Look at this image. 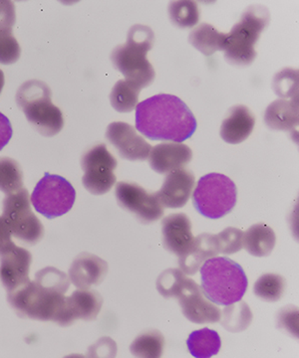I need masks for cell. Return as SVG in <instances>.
I'll list each match as a JSON object with an SVG mask.
<instances>
[{
    "label": "cell",
    "mask_w": 299,
    "mask_h": 358,
    "mask_svg": "<svg viewBox=\"0 0 299 358\" xmlns=\"http://www.w3.org/2000/svg\"><path fill=\"white\" fill-rule=\"evenodd\" d=\"M136 129L152 141L183 143L195 134L197 124L190 108L180 98L159 94L136 107Z\"/></svg>",
    "instance_id": "obj_1"
},
{
    "label": "cell",
    "mask_w": 299,
    "mask_h": 358,
    "mask_svg": "<svg viewBox=\"0 0 299 358\" xmlns=\"http://www.w3.org/2000/svg\"><path fill=\"white\" fill-rule=\"evenodd\" d=\"M155 35L150 27L137 24L128 32L126 44L119 45L111 54L113 64L126 78L127 81L143 89L154 82L156 73L147 59L153 48Z\"/></svg>",
    "instance_id": "obj_2"
},
{
    "label": "cell",
    "mask_w": 299,
    "mask_h": 358,
    "mask_svg": "<svg viewBox=\"0 0 299 358\" xmlns=\"http://www.w3.org/2000/svg\"><path fill=\"white\" fill-rule=\"evenodd\" d=\"M202 291L218 306H228L242 301L249 280L242 266L227 257H214L201 267Z\"/></svg>",
    "instance_id": "obj_3"
},
{
    "label": "cell",
    "mask_w": 299,
    "mask_h": 358,
    "mask_svg": "<svg viewBox=\"0 0 299 358\" xmlns=\"http://www.w3.org/2000/svg\"><path fill=\"white\" fill-rule=\"evenodd\" d=\"M7 301L21 317L57 322L68 327L66 296L29 281L20 288L9 292Z\"/></svg>",
    "instance_id": "obj_4"
},
{
    "label": "cell",
    "mask_w": 299,
    "mask_h": 358,
    "mask_svg": "<svg viewBox=\"0 0 299 358\" xmlns=\"http://www.w3.org/2000/svg\"><path fill=\"white\" fill-rule=\"evenodd\" d=\"M53 92L39 80L25 82L16 93V103L27 121L40 134L56 136L64 127L62 112L51 101Z\"/></svg>",
    "instance_id": "obj_5"
},
{
    "label": "cell",
    "mask_w": 299,
    "mask_h": 358,
    "mask_svg": "<svg viewBox=\"0 0 299 358\" xmlns=\"http://www.w3.org/2000/svg\"><path fill=\"white\" fill-rule=\"evenodd\" d=\"M270 13L265 6H251L242 14L241 20L227 33L225 57L228 63L249 66L256 57L254 46L270 23Z\"/></svg>",
    "instance_id": "obj_6"
},
{
    "label": "cell",
    "mask_w": 299,
    "mask_h": 358,
    "mask_svg": "<svg viewBox=\"0 0 299 358\" xmlns=\"http://www.w3.org/2000/svg\"><path fill=\"white\" fill-rule=\"evenodd\" d=\"M237 201V185L232 179L221 173L202 176L193 193L195 210L209 219L223 218L232 212Z\"/></svg>",
    "instance_id": "obj_7"
},
{
    "label": "cell",
    "mask_w": 299,
    "mask_h": 358,
    "mask_svg": "<svg viewBox=\"0 0 299 358\" xmlns=\"http://www.w3.org/2000/svg\"><path fill=\"white\" fill-rule=\"evenodd\" d=\"M4 219L13 236L28 245L39 243L43 238L44 227L41 221L33 213L29 192L22 187L4 200Z\"/></svg>",
    "instance_id": "obj_8"
},
{
    "label": "cell",
    "mask_w": 299,
    "mask_h": 358,
    "mask_svg": "<svg viewBox=\"0 0 299 358\" xmlns=\"http://www.w3.org/2000/svg\"><path fill=\"white\" fill-rule=\"evenodd\" d=\"M76 192L62 176L46 173L35 186L32 203L35 210L48 219L60 217L71 210Z\"/></svg>",
    "instance_id": "obj_9"
},
{
    "label": "cell",
    "mask_w": 299,
    "mask_h": 358,
    "mask_svg": "<svg viewBox=\"0 0 299 358\" xmlns=\"http://www.w3.org/2000/svg\"><path fill=\"white\" fill-rule=\"evenodd\" d=\"M117 166V159L108 152L104 143L90 148L81 159L84 187L94 195L109 192L116 183L114 171Z\"/></svg>",
    "instance_id": "obj_10"
},
{
    "label": "cell",
    "mask_w": 299,
    "mask_h": 358,
    "mask_svg": "<svg viewBox=\"0 0 299 358\" xmlns=\"http://www.w3.org/2000/svg\"><path fill=\"white\" fill-rule=\"evenodd\" d=\"M115 194L118 204L135 215L142 223L156 222L163 217L164 206L156 194L146 192L137 183H118Z\"/></svg>",
    "instance_id": "obj_11"
},
{
    "label": "cell",
    "mask_w": 299,
    "mask_h": 358,
    "mask_svg": "<svg viewBox=\"0 0 299 358\" xmlns=\"http://www.w3.org/2000/svg\"><path fill=\"white\" fill-rule=\"evenodd\" d=\"M106 138L114 145L122 159L136 162L149 157L152 147L138 134L136 129L124 122H115L108 126Z\"/></svg>",
    "instance_id": "obj_12"
},
{
    "label": "cell",
    "mask_w": 299,
    "mask_h": 358,
    "mask_svg": "<svg viewBox=\"0 0 299 358\" xmlns=\"http://www.w3.org/2000/svg\"><path fill=\"white\" fill-rule=\"evenodd\" d=\"M32 263V254L16 245L0 255V280L7 293L30 281Z\"/></svg>",
    "instance_id": "obj_13"
},
{
    "label": "cell",
    "mask_w": 299,
    "mask_h": 358,
    "mask_svg": "<svg viewBox=\"0 0 299 358\" xmlns=\"http://www.w3.org/2000/svg\"><path fill=\"white\" fill-rule=\"evenodd\" d=\"M195 174L188 169L171 171L159 192L155 193L167 208H182L189 201L195 185Z\"/></svg>",
    "instance_id": "obj_14"
},
{
    "label": "cell",
    "mask_w": 299,
    "mask_h": 358,
    "mask_svg": "<svg viewBox=\"0 0 299 358\" xmlns=\"http://www.w3.org/2000/svg\"><path fill=\"white\" fill-rule=\"evenodd\" d=\"M108 273V264L100 257L90 253H81L69 268L70 282L79 289H88L104 281Z\"/></svg>",
    "instance_id": "obj_15"
},
{
    "label": "cell",
    "mask_w": 299,
    "mask_h": 358,
    "mask_svg": "<svg viewBox=\"0 0 299 358\" xmlns=\"http://www.w3.org/2000/svg\"><path fill=\"white\" fill-rule=\"evenodd\" d=\"M165 249L178 257L183 255L192 244L194 236L192 223L186 214H171L162 222Z\"/></svg>",
    "instance_id": "obj_16"
},
{
    "label": "cell",
    "mask_w": 299,
    "mask_h": 358,
    "mask_svg": "<svg viewBox=\"0 0 299 358\" xmlns=\"http://www.w3.org/2000/svg\"><path fill=\"white\" fill-rule=\"evenodd\" d=\"M193 159L192 150L182 143H163L152 148L149 155L151 169L165 174L183 169Z\"/></svg>",
    "instance_id": "obj_17"
},
{
    "label": "cell",
    "mask_w": 299,
    "mask_h": 358,
    "mask_svg": "<svg viewBox=\"0 0 299 358\" xmlns=\"http://www.w3.org/2000/svg\"><path fill=\"white\" fill-rule=\"evenodd\" d=\"M183 315L197 324H215L221 319V310L202 293L200 287L178 299Z\"/></svg>",
    "instance_id": "obj_18"
},
{
    "label": "cell",
    "mask_w": 299,
    "mask_h": 358,
    "mask_svg": "<svg viewBox=\"0 0 299 358\" xmlns=\"http://www.w3.org/2000/svg\"><path fill=\"white\" fill-rule=\"evenodd\" d=\"M220 254L216 235L202 233L194 238L183 255L179 257V265L186 275L197 274L202 264Z\"/></svg>",
    "instance_id": "obj_19"
},
{
    "label": "cell",
    "mask_w": 299,
    "mask_h": 358,
    "mask_svg": "<svg viewBox=\"0 0 299 358\" xmlns=\"http://www.w3.org/2000/svg\"><path fill=\"white\" fill-rule=\"evenodd\" d=\"M256 119L246 106L237 105L228 112L221 127V136L225 143L239 145L253 133Z\"/></svg>",
    "instance_id": "obj_20"
},
{
    "label": "cell",
    "mask_w": 299,
    "mask_h": 358,
    "mask_svg": "<svg viewBox=\"0 0 299 358\" xmlns=\"http://www.w3.org/2000/svg\"><path fill=\"white\" fill-rule=\"evenodd\" d=\"M102 306V296L94 289H78L71 296H66V312L69 326L76 320L92 322L97 319Z\"/></svg>",
    "instance_id": "obj_21"
},
{
    "label": "cell",
    "mask_w": 299,
    "mask_h": 358,
    "mask_svg": "<svg viewBox=\"0 0 299 358\" xmlns=\"http://www.w3.org/2000/svg\"><path fill=\"white\" fill-rule=\"evenodd\" d=\"M268 128L275 131H293L298 124V100H277L268 106L265 115Z\"/></svg>",
    "instance_id": "obj_22"
},
{
    "label": "cell",
    "mask_w": 299,
    "mask_h": 358,
    "mask_svg": "<svg viewBox=\"0 0 299 358\" xmlns=\"http://www.w3.org/2000/svg\"><path fill=\"white\" fill-rule=\"evenodd\" d=\"M277 243L274 231L267 224L251 226L242 236V247L251 256L267 257L272 254Z\"/></svg>",
    "instance_id": "obj_23"
},
{
    "label": "cell",
    "mask_w": 299,
    "mask_h": 358,
    "mask_svg": "<svg viewBox=\"0 0 299 358\" xmlns=\"http://www.w3.org/2000/svg\"><path fill=\"white\" fill-rule=\"evenodd\" d=\"M197 287L200 286L194 280L190 279L182 270L179 268H169L164 271L157 280L158 292L166 299L181 298L183 294Z\"/></svg>",
    "instance_id": "obj_24"
},
{
    "label": "cell",
    "mask_w": 299,
    "mask_h": 358,
    "mask_svg": "<svg viewBox=\"0 0 299 358\" xmlns=\"http://www.w3.org/2000/svg\"><path fill=\"white\" fill-rule=\"evenodd\" d=\"M227 38V33L218 32L213 25L202 23L190 32L189 41L204 55L211 56L216 51L225 50Z\"/></svg>",
    "instance_id": "obj_25"
},
{
    "label": "cell",
    "mask_w": 299,
    "mask_h": 358,
    "mask_svg": "<svg viewBox=\"0 0 299 358\" xmlns=\"http://www.w3.org/2000/svg\"><path fill=\"white\" fill-rule=\"evenodd\" d=\"M187 345L190 355L195 358L213 357L220 352L221 336L216 331L204 327L190 334Z\"/></svg>",
    "instance_id": "obj_26"
},
{
    "label": "cell",
    "mask_w": 299,
    "mask_h": 358,
    "mask_svg": "<svg viewBox=\"0 0 299 358\" xmlns=\"http://www.w3.org/2000/svg\"><path fill=\"white\" fill-rule=\"evenodd\" d=\"M221 326L230 333L244 331L253 322V313L244 301H237L225 306L221 312Z\"/></svg>",
    "instance_id": "obj_27"
},
{
    "label": "cell",
    "mask_w": 299,
    "mask_h": 358,
    "mask_svg": "<svg viewBox=\"0 0 299 358\" xmlns=\"http://www.w3.org/2000/svg\"><path fill=\"white\" fill-rule=\"evenodd\" d=\"M141 90L127 80H119L111 92V105L117 112H132L138 105Z\"/></svg>",
    "instance_id": "obj_28"
},
{
    "label": "cell",
    "mask_w": 299,
    "mask_h": 358,
    "mask_svg": "<svg viewBox=\"0 0 299 358\" xmlns=\"http://www.w3.org/2000/svg\"><path fill=\"white\" fill-rule=\"evenodd\" d=\"M165 338L156 329L145 331L137 336L131 345L132 355L136 357L158 358L163 355Z\"/></svg>",
    "instance_id": "obj_29"
},
{
    "label": "cell",
    "mask_w": 299,
    "mask_h": 358,
    "mask_svg": "<svg viewBox=\"0 0 299 358\" xmlns=\"http://www.w3.org/2000/svg\"><path fill=\"white\" fill-rule=\"evenodd\" d=\"M23 187L22 169L16 160L0 157V192L13 194Z\"/></svg>",
    "instance_id": "obj_30"
},
{
    "label": "cell",
    "mask_w": 299,
    "mask_h": 358,
    "mask_svg": "<svg viewBox=\"0 0 299 358\" xmlns=\"http://www.w3.org/2000/svg\"><path fill=\"white\" fill-rule=\"evenodd\" d=\"M286 288V281L282 275L265 274L258 278L253 286V293L265 301H279Z\"/></svg>",
    "instance_id": "obj_31"
},
{
    "label": "cell",
    "mask_w": 299,
    "mask_h": 358,
    "mask_svg": "<svg viewBox=\"0 0 299 358\" xmlns=\"http://www.w3.org/2000/svg\"><path fill=\"white\" fill-rule=\"evenodd\" d=\"M169 15L174 25L192 28L199 22V7L195 1H174L169 4Z\"/></svg>",
    "instance_id": "obj_32"
},
{
    "label": "cell",
    "mask_w": 299,
    "mask_h": 358,
    "mask_svg": "<svg viewBox=\"0 0 299 358\" xmlns=\"http://www.w3.org/2000/svg\"><path fill=\"white\" fill-rule=\"evenodd\" d=\"M34 281L44 288L64 294L70 287L67 275L53 267H47L37 272Z\"/></svg>",
    "instance_id": "obj_33"
},
{
    "label": "cell",
    "mask_w": 299,
    "mask_h": 358,
    "mask_svg": "<svg viewBox=\"0 0 299 358\" xmlns=\"http://www.w3.org/2000/svg\"><path fill=\"white\" fill-rule=\"evenodd\" d=\"M273 88L277 95L284 100H287L288 98H291V100H298V71L293 69L281 71L274 78Z\"/></svg>",
    "instance_id": "obj_34"
},
{
    "label": "cell",
    "mask_w": 299,
    "mask_h": 358,
    "mask_svg": "<svg viewBox=\"0 0 299 358\" xmlns=\"http://www.w3.org/2000/svg\"><path fill=\"white\" fill-rule=\"evenodd\" d=\"M21 49L13 31H0V64L11 65L18 61Z\"/></svg>",
    "instance_id": "obj_35"
},
{
    "label": "cell",
    "mask_w": 299,
    "mask_h": 358,
    "mask_svg": "<svg viewBox=\"0 0 299 358\" xmlns=\"http://www.w3.org/2000/svg\"><path fill=\"white\" fill-rule=\"evenodd\" d=\"M218 240L220 253L232 255L242 249V236L244 232L234 227H228L216 235Z\"/></svg>",
    "instance_id": "obj_36"
},
{
    "label": "cell",
    "mask_w": 299,
    "mask_h": 358,
    "mask_svg": "<svg viewBox=\"0 0 299 358\" xmlns=\"http://www.w3.org/2000/svg\"><path fill=\"white\" fill-rule=\"evenodd\" d=\"M279 324L293 336H298V310L293 306L282 308L279 313Z\"/></svg>",
    "instance_id": "obj_37"
},
{
    "label": "cell",
    "mask_w": 299,
    "mask_h": 358,
    "mask_svg": "<svg viewBox=\"0 0 299 358\" xmlns=\"http://www.w3.org/2000/svg\"><path fill=\"white\" fill-rule=\"evenodd\" d=\"M15 20V6L13 2L0 0V31H13Z\"/></svg>",
    "instance_id": "obj_38"
},
{
    "label": "cell",
    "mask_w": 299,
    "mask_h": 358,
    "mask_svg": "<svg viewBox=\"0 0 299 358\" xmlns=\"http://www.w3.org/2000/svg\"><path fill=\"white\" fill-rule=\"evenodd\" d=\"M13 127L8 117L0 113V150L6 147L7 143L13 138Z\"/></svg>",
    "instance_id": "obj_39"
},
{
    "label": "cell",
    "mask_w": 299,
    "mask_h": 358,
    "mask_svg": "<svg viewBox=\"0 0 299 358\" xmlns=\"http://www.w3.org/2000/svg\"><path fill=\"white\" fill-rule=\"evenodd\" d=\"M11 236H13V234H11L6 221L4 218L0 217V255L6 253V251H8L11 247L15 245L11 240Z\"/></svg>",
    "instance_id": "obj_40"
},
{
    "label": "cell",
    "mask_w": 299,
    "mask_h": 358,
    "mask_svg": "<svg viewBox=\"0 0 299 358\" xmlns=\"http://www.w3.org/2000/svg\"><path fill=\"white\" fill-rule=\"evenodd\" d=\"M4 87V71L0 70V94H1L2 89Z\"/></svg>",
    "instance_id": "obj_41"
}]
</instances>
